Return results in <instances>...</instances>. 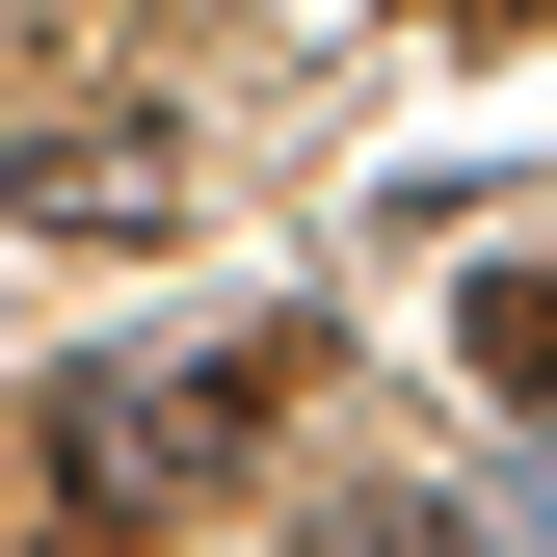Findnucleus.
<instances>
[{"label": "nucleus", "mask_w": 557, "mask_h": 557, "mask_svg": "<svg viewBox=\"0 0 557 557\" xmlns=\"http://www.w3.org/2000/svg\"><path fill=\"white\" fill-rule=\"evenodd\" d=\"M0 213L27 239H160L186 213V133L160 107H53V133H0Z\"/></svg>", "instance_id": "2"}, {"label": "nucleus", "mask_w": 557, "mask_h": 557, "mask_svg": "<svg viewBox=\"0 0 557 557\" xmlns=\"http://www.w3.org/2000/svg\"><path fill=\"white\" fill-rule=\"evenodd\" d=\"M345 557H478V531L451 505H345Z\"/></svg>", "instance_id": "4"}, {"label": "nucleus", "mask_w": 557, "mask_h": 557, "mask_svg": "<svg viewBox=\"0 0 557 557\" xmlns=\"http://www.w3.org/2000/svg\"><path fill=\"white\" fill-rule=\"evenodd\" d=\"M451 345H478V398H557V239H505V265H478V293H451Z\"/></svg>", "instance_id": "3"}, {"label": "nucleus", "mask_w": 557, "mask_h": 557, "mask_svg": "<svg viewBox=\"0 0 557 557\" xmlns=\"http://www.w3.org/2000/svg\"><path fill=\"white\" fill-rule=\"evenodd\" d=\"M451 27H557V0H451Z\"/></svg>", "instance_id": "6"}, {"label": "nucleus", "mask_w": 557, "mask_h": 557, "mask_svg": "<svg viewBox=\"0 0 557 557\" xmlns=\"http://www.w3.org/2000/svg\"><path fill=\"white\" fill-rule=\"evenodd\" d=\"M53 531H81V505H53V478H27V451H0V557H53Z\"/></svg>", "instance_id": "5"}, {"label": "nucleus", "mask_w": 557, "mask_h": 557, "mask_svg": "<svg viewBox=\"0 0 557 557\" xmlns=\"http://www.w3.org/2000/svg\"><path fill=\"white\" fill-rule=\"evenodd\" d=\"M293 398H319V319H160V345H81V372H53L27 478H53L81 531H213Z\"/></svg>", "instance_id": "1"}]
</instances>
